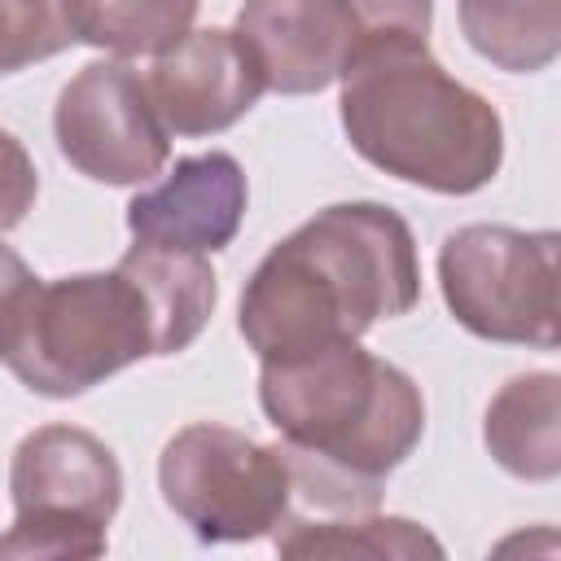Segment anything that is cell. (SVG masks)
<instances>
[{
  "label": "cell",
  "instance_id": "3957f363",
  "mask_svg": "<svg viewBox=\"0 0 561 561\" xmlns=\"http://www.w3.org/2000/svg\"><path fill=\"white\" fill-rule=\"evenodd\" d=\"M351 149L416 188L469 197L500 175V110L460 83L421 35H373L337 75Z\"/></svg>",
  "mask_w": 561,
  "mask_h": 561
},
{
  "label": "cell",
  "instance_id": "52a82bcc",
  "mask_svg": "<svg viewBox=\"0 0 561 561\" xmlns=\"http://www.w3.org/2000/svg\"><path fill=\"white\" fill-rule=\"evenodd\" d=\"M438 289L465 333L557 351V232L465 224L438 245Z\"/></svg>",
  "mask_w": 561,
  "mask_h": 561
},
{
  "label": "cell",
  "instance_id": "7a4b0ae2",
  "mask_svg": "<svg viewBox=\"0 0 561 561\" xmlns=\"http://www.w3.org/2000/svg\"><path fill=\"white\" fill-rule=\"evenodd\" d=\"M421 302L408 219L381 202H333L280 237L250 272L237 329L259 364H285Z\"/></svg>",
  "mask_w": 561,
  "mask_h": 561
},
{
  "label": "cell",
  "instance_id": "e0dca14e",
  "mask_svg": "<svg viewBox=\"0 0 561 561\" xmlns=\"http://www.w3.org/2000/svg\"><path fill=\"white\" fill-rule=\"evenodd\" d=\"M70 44L66 0H0V75L48 61Z\"/></svg>",
  "mask_w": 561,
  "mask_h": 561
},
{
  "label": "cell",
  "instance_id": "6da1fadb",
  "mask_svg": "<svg viewBox=\"0 0 561 561\" xmlns=\"http://www.w3.org/2000/svg\"><path fill=\"white\" fill-rule=\"evenodd\" d=\"M259 403L294 469L289 517L368 513L425 434V394L359 337L259 364ZM285 517V522H289Z\"/></svg>",
  "mask_w": 561,
  "mask_h": 561
},
{
  "label": "cell",
  "instance_id": "d6986e66",
  "mask_svg": "<svg viewBox=\"0 0 561 561\" xmlns=\"http://www.w3.org/2000/svg\"><path fill=\"white\" fill-rule=\"evenodd\" d=\"M364 39L373 35H430L434 0H346Z\"/></svg>",
  "mask_w": 561,
  "mask_h": 561
},
{
  "label": "cell",
  "instance_id": "5b68a950",
  "mask_svg": "<svg viewBox=\"0 0 561 561\" xmlns=\"http://www.w3.org/2000/svg\"><path fill=\"white\" fill-rule=\"evenodd\" d=\"M13 526L0 535V557H70L105 552V526L123 504L118 456L79 425L31 430L9 465Z\"/></svg>",
  "mask_w": 561,
  "mask_h": 561
},
{
  "label": "cell",
  "instance_id": "ffe728a7",
  "mask_svg": "<svg viewBox=\"0 0 561 561\" xmlns=\"http://www.w3.org/2000/svg\"><path fill=\"white\" fill-rule=\"evenodd\" d=\"M35 280L39 276L26 267V259L13 245L0 241V355H4L9 329H13V320H18V311H22V302H26V294H31Z\"/></svg>",
  "mask_w": 561,
  "mask_h": 561
},
{
  "label": "cell",
  "instance_id": "8fae6325",
  "mask_svg": "<svg viewBox=\"0 0 561 561\" xmlns=\"http://www.w3.org/2000/svg\"><path fill=\"white\" fill-rule=\"evenodd\" d=\"M232 31L259 61L267 92L280 96L324 92L364 44L346 0H245Z\"/></svg>",
  "mask_w": 561,
  "mask_h": 561
},
{
  "label": "cell",
  "instance_id": "2e32d148",
  "mask_svg": "<svg viewBox=\"0 0 561 561\" xmlns=\"http://www.w3.org/2000/svg\"><path fill=\"white\" fill-rule=\"evenodd\" d=\"M202 0H66L75 44L110 57H158L193 31Z\"/></svg>",
  "mask_w": 561,
  "mask_h": 561
},
{
  "label": "cell",
  "instance_id": "277c9868",
  "mask_svg": "<svg viewBox=\"0 0 561 561\" xmlns=\"http://www.w3.org/2000/svg\"><path fill=\"white\" fill-rule=\"evenodd\" d=\"M0 359L31 394L75 399L153 359V316L140 285L118 263L110 272L35 280Z\"/></svg>",
  "mask_w": 561,
  "mask_h": 561
},
{
  "label": "cell",
  "instance_id": "7c38bea8",
  "mask_svg": "<svg viewBox=\"0 0 561 561\" xmlns=\"http://www.w3.org/2000/svg\"><path fill=\"white\" fill-rule=\"evenodd\" d=\"M482 443L504 473L522 482H552L561 473V377H508L486 403Z\"/></svg>",
  "mask_w": 561,
  "mask_h": 561
},
{
  "label": "cell",
  "instance_id": "9c48e42d",
  "mask_svg": "<svg viewBox=\"0 0 561 561\" xmlns=\"http://www.w3.org/2000/svg\"><path fill=\"white\" fill-rule=\"evenodd\" d=\"M171 136H215L241 123L267 92L259 61L228 26H202L162 48L145 75Z\"/></svg>",
  "mask_w": 561,
  "mask_h": 561
},
{
  "label": "cell",
  "instance_id": "ac0fdd59",
  "mask_svg": "<svg viewBox=\"0 0 561 561\" xmlns=\"http://www.w3.org/2000/svg\"><path fill=\"white\" fill-rule=\"evenodd\" d=\"M35 193H39V175L26 145L0 127V232L26 219V210L35 206Z\"/></svg>",
  "mask_w": 561,
  "mask_h": 561
},
{
  "label": "cell",
  "instance_id": "4fadbf2b",
  "mask_svg": "<svg viewBox=\"0 0 561 561\" xmlns=\"http://www.w3.org/2000/svg\"><path fill=\"white\" fill-rule=\"evenodd\" d=\"M118 267L140 285L145 307L153 316V355H180L188 351L202 329L215 316L219 285L206 263V254L184 250H158V245H131Z\"/></svg>",
  "mask_w": 561,
  "mask_h": 561
},
{
  "label": "cell",
  "instance_id": "8992f818",
  "mask_svg": "<svg viewBox=\"0 0 561 561\" xmlns=\"http://www.w3.org/2000/svg\"><path fill=\"white\" fill-rule=\"evenodd\" d=\"M162 504L197 543H254L294 513V469L280 443L219 421L175 430L158 456Z\"/></svg>",
  "mask_w": 561,
  "mask_h": 561
},
{
  "label": "cell",
  "instance_id": "ba28073f",
  "mask_svg": "<svg viewBox=\"0 0 561 561\" xmlns=\"http://www.w3.org/2000/svg\"><path fill=\"white\" fill-rule=\"evenodd\" d=\"M53 136L79 175L114 188H145L171 162V131L153 110L145 75L123 57L88 61L57 92Z\"/></svg>",
  "mask_w": 561,
  "mask_h": 561
},
{
  "label": "cell",
  "instance_id": "30bf717a",
  "mask_svg": "<svg viewBox=\"0 0 561 561\" xmlns=\"http://www.w3.org/2000/svg\"><path fill=\"white\" fill-rule=\"evenodd\" d=\"M245 202L250 184L232 153H188L127 202V232L131 241L158 250L219 254L241 232Z\"/></svg>",
  "mask_w": 561,
  "mask_h": 561
},
{
  "label": "cell",
  "instance_id": "9a60e30c",
  "mask_svg": "<svg viewBox=\"0 0 561 561\" xmlns=\"http://www.w3.org/2000/svg\"><path fill=\"white\" fill-rule=\"evenodd\" d=\"M469 48L508 75L548 70L561 53V0H456Z\"/></svg>",
  "mask_w": 561,
  "mask_h": 561
},
{
  "label": "cell",
  "instance_id": "5bb4252c",
  "mask_svg": "<svg viewBox=\"0 0 561 561\" xmlns=\"http://www.w3.org/2000/svg\"><path fill=\"white\" fill-rule=\"evenodd\" d=\"M272 548L280 557H443V543L425 526H416L412 517H381L377 508L337 517H289L272 530Z\"/></svg>",
  "mask_w": 561,
  "mask_h": 561
}]
</instances>
